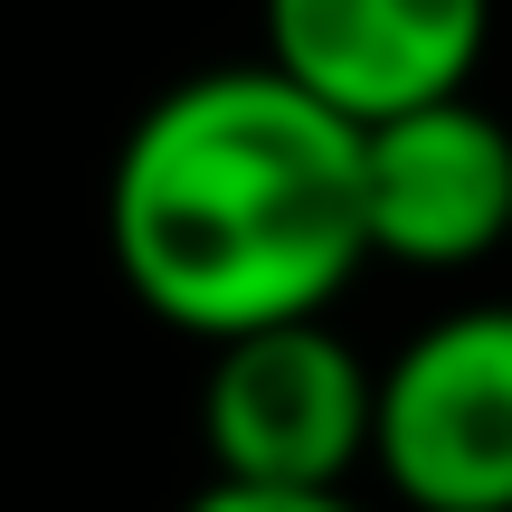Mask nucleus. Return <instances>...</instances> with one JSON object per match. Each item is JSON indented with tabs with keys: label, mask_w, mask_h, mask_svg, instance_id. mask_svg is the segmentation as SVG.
<instances>
[{
	"label": "nucleus",
	"mask_w": 512,
	"mask_h": 512,
	"mask_svg": "<svg viewBox=\"0 0 512 512\" xmlns=\"http://www.w3.org/2000/svg\"><path fill=\"white\" fill-rule=\"evenodd\" d=\"M105 247L133 304L200 342L332 313V294L370 266L361 124L275 67L181 76L114 152Z\"/></svg>",
	"instance_id": "f257e3e1"
},
{
	"label": "nucleus",
	"mask_w": 512,
	"mask_h": 512,
	"mask_svg": "<svg viewBox=\"0 0 512 512\" xmlns=\"http://www.w3.org/2000/svg\"><path fill=\"white\" fill-rule=\"evenodd\" d=\"M370 399H380V370L332 332V313L266 323L238 342H209L200 446L219 484L351 494V465H370Z\"/></svg>",
	"instance_id": "f03ea898"
},
{
	"label": "nucleus",
	"mask_w": 512,
	"mask_h": 512,
	"mask_svg": "<svg viewBox=\"0 0 512 512\" xmlns=\"http://www.w3.org/2000/svg\"><path fill=\"white\" fill-rule=\"evenodd\" d=\"M370 465L408 512H512V304L437 313L380 370Z\"/></svg>",
	"instance_id": "7ed1b4c3"
},
{
	"label": "nucleus",
	"mask_w": 512,
	"mask_h": 512,
	"mask_svg": "<svg viewBox=\"0 0 512 512\" xmlns=\"http://www.w3.org/2000/svg\"><path fill=\"white\" fill-rule=\"evenodd\" d=\"M361 247L418 275H456L512 247V124L475 95L361 124Z\"/></svg>",
	"instance_id": "20e7f679"
},
{
	"label": "nucleus",
	"mask_w": 512,
	"mask_h": 512,
	"mask_svg": "<svg viewBox=\"0 0 512 512\" xmlns=\"http://www.w3.org/2000/svg\"><path fill=\"white\" fill-rule=\"evenodd\" d=\"M484 38L494 0H266V67L342 124L465 95Z\"/></svg>",
	"instance_id": "39448f33"
},
{
	"label": "nucleus",
	"mask_w": 512,
	"mask_h": 512,
	"mask_svg": "<svg viewBox=\"0 0 512 512\" xmlns=\"http://www.w3.org/2000/svg\"><path fill=\"white\" fill-rule=\"evenodd\" d=\"M181 512H361L351 494H285V484H219L209 475Z\"/></svg>",
	"instance_id": "423d86ee"
}]
</instances>
